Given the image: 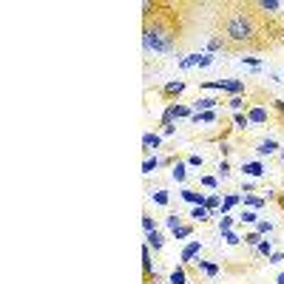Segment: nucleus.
<instances>
[{"mask_svg": "<svg viewBox=\"0 0 284 284\" xmlns=\"http://www.w3.org/2000/svg\"><path fill=\"white\" fill-rule=\"evenodd\" d=\"M219 26H222L225 40H228V43H236V46L253 43L256 34H259V20H256V14L250 12L247 6H230V9H225Z\"/></svg>", "mask_w": 284, "mask_h": 284, "instance_id": "f257e3e1", "label": "nucleus"}, {"mask_svg": "<svg viewBox=\"0 0 284 284\" xmlns=\"http://www.w3.org/2000/svg\"><path fill=\"white\" fill-rule=\"evenodd\" d=\"M145 49H148V51H159V54L173 51V49H176V31H173L171 26H165L162 20L145 23Z\"/></svg>", "mask_w": 284, "mask_h": 284, "instance_id": "f03ea898", "label": "nucleus"}, {"mask_svg": "<svg viewBox=\"0 0 284 284\" xmlns=\"http://www.w3.org/2000/svg\"><path fill=\"white\" fill-rule=\"evenodd\" d=\"M176 117H193V114H191V108L173 103V105H168L165 114H162V125H165V128H168V125H173V119H176Z\"/></svg>", "mask_w": 284, "mask_h": 284, "instance_id": "7ed1b4c3", "label": "nucleus"}, {"mask_svg": "<svg viewBox=\"0 0 284 284\" xmlns=\"http://www.w3.org/2000/svg\"><path fill=\"white\" fill-rule=\"evenodd\" d=\"M256 151H259V156H270V154H278V142L276 139H270V136H267V139H259V145H256Z\"/></svg>", "mask_w": 284, "mask_h": 284, "instance_id": "20e7f679", "label": "nucleus"}, {"mask_svg": "<svg viewBox=\"0 0 284 284\" xmlns=\"http://www.w3.org/2000/svg\"><path fill=\"white\" fill-rule=\"evenodd\" d=\"M182 91H185V83H182V80H176V83H165V86H162V94H165L168 99L179 97Z\"/></svg>", "mask_w": 284, "mask_h": 284, "instance_id": "39448f33", "label": "nucleus"}, {"mask_svg": "<svg viewBox=\"0 0 284 284\" xmlns=\"http://www.w3.org/2000/svg\"><path fill=\"white\" fill-rule=\"evenodd\" d=\"M191 216L196 219V222H210V216H213V213H210V210L205 208V205H196V208L191 210Z\"/></svg>", "mask_w": 284, "mask_h": 284, "instance_id": "423d86ee", "label": "nucleus"}, {"mask_svg": "<svg viewBox=\"0 0 284 284\" xmlns=\"http://www.w3.org/2000/svg\"><path fill=\"white\" fill-rule=\"evenodd\" d=\"M213 105H216V99H213V97H202V99L193 103V108H196V114H199V111H213Z\"/></svg>", "mask_w": 284, "mask_h": 284, "instance_id": "0eeeda50", "label": "nucleus"}, {"mask_svg": "<svg viewBox=\"0 0 284 284\" xmlns=\"http://www.w3.org/2000/svg\"><path fill=\"white\" fill-rule=\"evenodd\" d=\"M241 171H245L247 176H261V173H265V165H261V162H245Z\"/></svg>", "mask_w": 284, "mask_h": 284, "instance_id": "6e6552de", "label": "nucleus"}, {"mask_svg": "<svg viewBox=\"0 0 284 284\" xmlns=\"http://www.w3.org/2000/svg\"><path fill=\"white\" fill-rule=\"evenodd\" d=\"M171 176L176 182H185V176H188V165L185 162H176V165H173V171H171Z\"/></svg>", "mask_w": 284, "mask_h": 284, "instance_id": "1a4fd4ad", "label": "nucleus"}, {"mask_svg": "<svg viewBox=\"0 0 284 284\" xmlns=\"http://www.w3.org/2000/svg\"><path fill=\"white\" fill-rule=\"evenodd\" d=\"M247 119H250V123H267V111L265 108H250V114H247Z\"/></svg>", "mask_w": 284, "mask_h": 284, "instance_id": "9d476101", "label": "nucleus"}, {"mask_svg": "<svg viewBox=\"0 0 284 284\" xmlns=\"http://www.w3.org/2000/svg\"><path fill=\"white\" fill-rule=\"evenodd\" d=\"M182 199L191 202V205H205V199H208V196H202V193H196V191H182Z\"/></svg>", "mask_w": 284, "mask_h": 284, "instance_id": "9b49d317", "label": "nucleus"}, {"mask_svg": "<svg viewBox=\"0 0 284 284\" xmlns=\"http://www.w3.org/2000/svg\"><path fill=\"white\" fill-rule=\"evenodd\" d=\"M148 247H154V250H162V247H165V239H162V233H159V230L148 233Z\"/></svg>", "mask_w": 284, "mask_h": 284, "instance_id": "f8f14e48", "label": "nucleus"}, {"mask_svg": "<svg viewBox=\"0 0 284 284\" xmlns=\"http://www.w3.org/2000/svg\"><path fill=\"white\" fill-rule=\"evenodd\" d=\"M142 270H145V276H151V270H154V265H151V247L148 245L142 247Z\"/></svg>", "mask_w": 284, "mask_h": 284, "instance_id": "ddd939ff", "label": "nucleus"}, {"mask_svg": "<svg viewBox=\"0 0 284 284\" xmlns=\"http://www.w3.org/2000/svg\"><path fill=\"white\" fill-rule=\"evenodd\" d=\"M241 239H245V245H250V247H259L261 241H265V236H261L259 230H253V233H245Z\"/></svg>", "mask_w": 284, "mask_h": 284, "instance_id": "4468645a", "label": "nucleus"}, {"mask_svg": "<svg viewBox=\"0 0 284 284\" xmlns=\"http://www.w3.org/2000/svg\"><path fill=\"white\" fill-rule=\"evenodd\" d=\"M159 134H145V136H142V148H145V151H151V148H156V145H159Z\"/></svg>", "mask_w": 284, "mask_h": 284, "instance_id": "2eb2a0df", "label": "nucleus"}, {"mask_svg": "<svg viewBox=\"0 0 284 284\" xmlns=\"http://www.w3.org/2000/svg\"><path fill=\"white\" fill-rule=\"evenodd\" d=\"M196 253H199V241H191V245H188L185 250H182V261H191Z\"/></svg>", "mask_w": 284, "mask_h": 284, "instance_id": "dca6fc26", "label": "nucleus"}, {"mask_svg": "<svg viewBox=\"0 0 284 284\" xmlns=\"http://www.w3.org/2000/svg\"><path fill=\"white\" fill-rule=\"evenodd\" d=\"M191 119H193L196 125H199V123H213V119H216V114H213V111H199V114H193Z\"/></svg>", "mask_w": 284, "mask_h": 284, "instance_id": "f3484780", "label": "nucleus"}, {"mask_svg": "<svg viewBox=\"0 0 284 284\" xmlns=\"http://www.w3.org/2000/svg\"><path fill=\"white\" fill-rule=\"evenodd\" d=\"M256 6H259L261 12H276V9H281V3H278V0H259Z\"/></svg>", "mask_w": 284, "mask_h": 284, "instance_id": "a211bd4d", "label": "nucleus"}, {"mask_svg": "<svg viewBox=\"0 0 284 284\" xmlns=\"http://www.w3.org/2000/svg\"><path fill=\"white\" fill-rule=\"evenodd\" d=\"M239 222H259V213H256L253 208L250 210H241V216H239Z\"/></svg>", "mask_w": 284, "mask_h": 284, "instance_id": "6ab92c4d", "label": "nucleus"}, {"mask_svg": "<svg viewBox=\"0 0 284 284\" xmlns=\"http://www.w3.org/2000/svg\"><path fill=\"white\" fill-rule=\"evenodd\" d=\"M245 205L247 208H253V210H259L261 205H265V199H256V196H250V193H245Z\"/></svg>", "mask_w": 284, "mask_h": 284, "instance_id": "aec40b11", "label": "nucleus"}, {"mask_svg": "<svg viewBox=\"0 0 284 284\" xmlns=\"http://www.w3.org/2000/svg\"><path fill=\"white\" fill-rule=\"evenodd\" d=\"M225 91H230V94H236V97H239V94L245 91V83H225Z\"/></svg>", "mask_w": 284, "mask_h": 284, "instance_id": "412c9836", "label": "nucleus"}, {"mask_svg": "<svg viewBox=\"0 0 284 284\" xmlns=\"http://www.w3.org/2000/svg\"><path fill=\"white\" fill-rule=\"evenodd\" d=\"M256 253H259V256H270V253H273V245H270V239H265V241H261V245L256 247Z\"/></svg>", "mask_w": 284, "mask_h": 284, "instance_id": "4be33fe9", "label": "nucleus"}, {"mask_svg": "<svg viewBox=\"0 0 284 284\" xmlns=\"http://www.w3.org/2000/svg\"><path fill=\"white\" fill-rule=\"evenodd\" d=\"M171 284H185V270H182V267H176V270L171 273Z\"/></svg>", "mask_w": 284, "mask_h": 284, "instance_id": "5701e85b", "label": "nucleus"}, {"mask_svg": "<svg viewBox=\"0 0 284 284\" xmlns=\"http://www.w3.org/2000/svg\"><path fill=\"white\" fill-rule=\"evenodd\" d=\"M219 205H222V199H219V196H208V199H205V208H208L210 213H213V210H216Z\"/></svg>", "mask_w": 284, "mask_h": 284, "instance_id": "b1692460", "label": "nucleus"}, {"mask_svg": "<svg viewBox=\"0 0 284 284\" xmlns=\"http://www.w3.org/2000/svg\"><path fill=\"white\" fill-rule=\"evenodd\" d=\"M193 233V228L191 225H182V228H176L173 230V236H176V239H185V236H191Z\"/></svg>", "mask_w": 284, "mask_h": 284, "instance_id": "393cba45", "label": "nucleus"}, {"mask_svg": "<svg viewBox=\"0 0 284 284\" xmlns=\"http://www.w3.org/2000/svg\"><path fill=\"white\" fill-rule=\"evenodd\" d=\"M196 265L202 267V270L208 273V276H216V273H219V267H216V265H210V261H196Z\"/></svg>", "mask_w": 284, "mask_h": 284, "instance_id": "a878e982", "label": "nucleus"}, {"mask_svg": "<svg viewBox=\"0 0 284 284\" xmlns=\"http://www.w3.org/2000/svg\"><path fill=\"white\" fill-rule=\"evenodd\" d=\"M233 123H236V128H247V125H250V119H247V114H236V117H233Z\"/></svg>", "mask_w": 284, "mask_h": 284, "instance_id": "bb28decb", "label": "nucleus"}, {"mask_svg": "<svg viewBox=\"0 0 284 284\" xmlns=\"http://www.w3.org/2000/svg\"><path fill=\"white\" fill-rule=\"evenodd\" d=\"M222 239L228 241V245H239V241H241V236H236L233 230H225V233H222Z\"/></svg>", "mask_w": 284, "mask_h": 284, "instance_id": "cd10ccee", "label": "nucleus"}, {"mask_svg": "<svg viewBox=\"0 0 284 284\" xmlns=\"http://www.w3.org/2000/svg\"><path fill=\"white\" fill-rule=\"evenodd\" d=\"M236 202H239V196H236V193H230V196H228V199H225V202H222V213H228V210L233 208Z\"/></svg>", "mask_w": 284, "mask_h": 284, "instance_id": "c85d7f7f", "label": "nucleus"}, {"mask_svg": "<svg viewBox=\"0 0 284 284\" xmlns=\"http://www.w3.org/2000/svg\"><path fill=\"white\" fill-rule=\"evenodd\" d=\"M256 230H259L261 236H267V233H273V222H256Z\"/></svg>", "mask_w": 284, "mask_h": 284, "instance_id": "c756f323", "label": "nucleus"}, {"mask_svg": "<svg viewBox=\"0 0 284 284\" xmlns=\"http://www.w3.org/2000/svg\"><path fill=\"white\" fill-rule=\"evenodd\" d=\"M154 202L156 205H168V191H162V188H159V191H154Z\"/></svg>", "mask_w": 284, "mask_h": 284, "instance_id": "7c9ffc66", "label": "nucleus"}, {"mask_svg": "<svg viewBox=\"0 0 284 284\" xmlns=\"http://www.w3.org/2000/svg\"><path fill=\"white\" fill-rule=\"evenodd\" d=\"M142 228H145V233H154L156 225H154V219H151V216H142Z\"/></svg>", "mask_w": 284, "mask_h": 284, "instance_id": "2f4dec72", "label": "nucleus"}, {"mask_svg": "<svg viewBox=\"0 0 284 284\" xmlns=\"http://www.w3.org/2000/svg\"><path fill=\"white\" fill-rule=\"evenodd\" d=\"M168 228L171 230H176V228H182V219L176 216V213H171V216H168Z\"/></svg>", "mask_w": 284, "mask_h": 284, "instance_id": "473e14b6", "label": "nucleus"}, {"mask_svg": "<svg viewBox=\"0 0 284 284\" xmlns=\"http://www.w3.org/2000/svg\"><path fill=\"white\" fill-rule=\"evenodd\" d=\"M156 165H162V162L156 159V156H154V159H145V165H142V171H145V173H151V171H154Z\"/></svg>", "mask_w": 284, "mask_h": 284, "instance_id": "72a5a7b5", "label": "nucleus"}, {"mask_svg": "<svg viewBox=\"0 0 284 284\" xmlns=\"http://www.w3.org/2000/svg\"><path fill=\"white\" fill-rule=\"evenodd\" d=\"M222 46H225V37H213V40L208 43V49H210V51H219Z\"/></svg>", "mask_w": 284, "mask_h": 284, "instance_id": "f704fd0d", "label": "nucleus"}, {"mask_svg": "<svg viewBox=\"0 0 284 284\" xmlns=\"http://www.w3.org/2000/svg\"><path fill=\"white\" fill-rule=\"evenodd\" d=\"M241 105H245V99H241V97H230V108H233L236 114L241 111Z\"/></svg>", "mask_w": 284, "mask_h": 284, "instance_id": "c9c22d12", "label": "nucleus"}, {"mask_svg": "<svg viewBox=\"0 0 284 284\" xmlns=\"http://www.w3.org/2000/svg\"><path fill=\"white\" fill-rule=\"evenodd\" d=\"M219 176H222V179H228V176H230V165H228V162H219Z\"/></svg>", "mask_w": 284, "mask_h": 284, "instance_id": "e433bc0d", "label": "nucleus"}, {"mask_svg": "<svg viewBox=\"0 0 284 284\" xmlns=\"http://www.w3.org/2000/svg\"><path fill=\"white\" fill-rule=\"evenodd\" d=\"M202 162H205L202 156H199V154H193L191 159H188V165H191V168H202Z\"/></svg>", "mask_w": 284, "mask_h": 284, "instance_id": "4c0bfd02", "label": "nucleus"}, {"mask_svg": "<svg viewBox=\"0 0 284 284\" xmlns=\"http://www.w3.org/2000/svg\"><path fill=\"white\" fill-rule=\"evenodd\" d=\"M202 185H205V188H210V191H213V188H216L219 182L213 179V176H202Z\"/></svg>", "mask_w": 284, "mask_h": 284, "instance_id": "58836bf2", "label": "nucleus"}, {"mask_svg": "<svg viewBox=\"0 0 284 284\" xmlns=\"http://www.w3.org/2000/svg\"><path fill=\"white\" fill-rule=\"evenodd\" d=\"M230 228H233V219H230V216H225V219H222V225H219V230L225 233V230H230Z\"/></svg>", "mask_w": 284, "mask_h": 284, "instance_id": "ea45409f", "label": "nucleus"}, {"mask_svg": "<svg viewBox=\"0 0 284 284\" xmlns=\"http://www.w3.org/2000/svg\"><path fill=\"white\" fill-rule=\"evenodd\" d=\"M278 261H284V253H270V265H278Z\"/></svg>", "mask_w": 284, "mask_h": 284, "instance_id": "a19ab883", "label": "nucleus"}, {"mask_svg": "<svg viewBox=\"0 0 284 284\" xmlns=\"http://www.w3.org/2000/svg\"><path fill=\"white\" fill-rule=\"evenodd\" d=\"M273 105H276V111L284 117V103H281V99H276V103H273Z\"/></svg>", "mask_w": 284, "mask_h": 284, "instance_id": "79ce46f5", "label": "nucleus"}, {"mask_svg": "<svg viewBox=\"0 0 284 284\" xmlns=\"http://www.w3.org/2000/svg\"><path fill=\"white\" fill-rule=\"evenodd\" d=\"M276 284H284V273H278V276H276Z\"/></svg>", "mask_w": 284, "mask_h": 284, "instance_id": "37998d69", "label": "nucleus"}, {"mask_svg": "<svg viewBox=\"0 0 284 284\" xmlns=\"http://www.w3.org/2000/svg\"><path fill=\"white\" fill-rule=\"evenodd\" d=\"M278 156H281V165H284V148H281V151H278Z\"/></svg>", "mask_w": 284, "mask_h": 284, "instance_id": "c03bdc74", "label": "nucleus"}]
</instances>
